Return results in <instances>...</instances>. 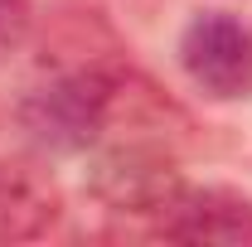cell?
<instances>
[{
  "instance_id": "cell-5",
  "label": "cell",
  "mask_w": 252,
  "mask_h": 247,
  "mask_svg": "<svg viewBox=\"0 0 252 247\" xmlns=\"http://www.w3.org/2000/svg\"><path fill=\"white\" fill-rule=\"evenodd\" d=\"M63 194L34 160H0V243H39L59 228Z\"/></svg>"
},
{
  "instance_id": "cell-3",
  "label": "cell",
  "mask_w": 252,
  "mask_h": 247,
  "mask_svg": "<svg viewBox=\"0 0 252 247\" xmlns=\"http://www.w3.org/2000/svg\"><path fill=\"white\" fill-rule=\"evenodd\" d=\"M180 68L214 102L252 97V30L228 10H199L180 34Z\"/></svg>"
},
{
  "instance_id": "cell-4",
  "label": "cell",
  "mask_w": 252,
  "mask_h": 247,
  "mask_svg": "<svg viewBox=\"0 0 252 247\" xmlns=\"http://www.w3.org/2000/svg\"><path fill=\"white\" fill-rule=\"evenodd\" d=\"M165 243H219V247H252V199L228 185H185L165 214L156 218Z\"/></svg>"
},
{
  "instance_id": "cell-1",
  "label": "cell",
  "mask_w": 252,
  "mask_h": 247,
  "mask_svg": "<svg viewBox=\"0 0 252 247\" xmlns=\"http://www.w3.org/2000/svg\"><path fill=\"white\" fill-rule=\"evenodd\" d=\"M131 68L117 59H83L49 73L39 88L20 97V131L49 155H83L107 141L122 117V93Z\"/></svg>"
},
{
  "instance_id": "cell-2",
  "label": "cell",
  "mask_w": 252,
  "mask_h": 247,
  "mask_svg": "<svg viewBox=\"0 0 252 247\" xmlns=\"http://www.w3.org/2000/svg\"><path fill=\"white\" fill-rule=\"evenodd\" d=\"M180 189H185V175H180L175 151H165L151 136L97 146L88 165V194L107 214L122 218H160Z\"/></svg>"
},
{
  "instance_id": "cell-6",
  "label": "cell",
  "mask_w": 252,
  "mask_h": 247,
  "mask_svg": "<svg viewBox=\"0 0 252 247\" xmlns=\"http://www.w3.org/2000/svg\"><path fill=\"white\" fill-rule=\"evenodd\" d=\"M30 30H34V5L30 0H0V63L25 49Z\"/></svg>"
}]
</instances>
